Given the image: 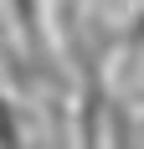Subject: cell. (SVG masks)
<instances>
[{"instance_id": "1", "label": "cell", "mask_w": 144, "mask_h": 149, "mask_svg": "<svg viewBox=\"0 0 144 149\" xmlns=\"http://www.w3.org/2000/svg\"><path fill=\"white\" fill-rule=\"evenodd\" d=\"M0 149H26L21 123H15V108H10V98H5V93H0Z\"/></svg>"}, {"instance_id": "2", "label": "cell", "mask_w": 144, "mask_h": 149, "mask_svg": "<svg viewBox=\"0 0 144 149\" xmlns=\"http://www.w3.org/2000/svg\"><path fill=\"white\" fill-rule=\"evenodd\" d=\"M144 57V10L134 15V26H129V46H124V62H139Z\"/></svg>"}]
</instances>
